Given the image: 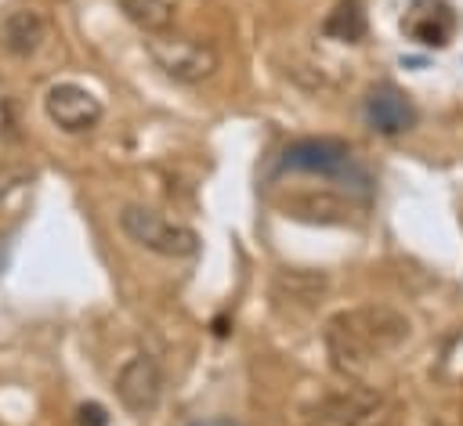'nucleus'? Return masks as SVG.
<instances>
[{"mask_svg":"<svg viewBox=\"0 0 463 426\" xmlns=\"http://www.w3.org/2000/svg\"><path fill=\"white\" fill-rule=\"evenodd\" d=\"M123 7V14L145 29V32H166L174 25V14H177V4L181 0H116Z\"/></svg>","mask_w":463,"mask_h":426,"instance_id":"ddd939ff","label":"nucleus"},{"mask_svg":"<svg viewBox=\"0 0 463 426\" xmlns=\"http://www.w3.org/2000/svg\"><path fill=\"white\" fill-rule=\"evenodd\" d=\"M365 123H369L376 134L394 137V134L412 130L416 108H412V101H409L402 90H394V87H373V90L365 94Z\"/></svg>","mask_w":463,"mask_h":426,"instance_id":"6e6552de","label":"nucleus"},{"mask_svg":"<svg viewBox=\"0 0 463 426\" xmlns=\"http://www.w3.org/2000/svg\"><path fill=\"white\" fill-rule=\"evenodd\" d=\"M326 274H315V271H282L275 278V296L282 300H297V303H315L322 292H326Z\"/></svg>","mask_w":463,"mask_h":426,"instance_id":"4468645a","label":"nucleus"},{"mask_svg":"<svg viewBox=\"0 0 463 426\" xmlns=\"http://www.w3.org/2000/svg\"><path fill=\"white\" fill-rule=\"evenodd\" d=\"M25 181H33V170H29V166H4V170H0V199H4L11 188L25 184Z\"/></svg>","mask_w":463,"mask_h":426,"instance_id":"2eb2a0df","label":"nucleus"},{"mask_svg":"<svg viewBox=\"0 0 463 426\" xmlns=\"http://www.w3.org/2000/svg\"><path fill=\"white\" fill-rule=\"evenodd\" d=\"M148 54L152 61L177 83H203L217 72V51L199 40V36H184V32H148Z\"/></svg>","mask_w":463,"mask_h":426,"instance_id":"7ed1b4c3","label":"nucleus"},{"mask_svg":"<svg viewBox=\"0 0 463 426\" xmlns=\"http://www.w3.org/2000/svg\"><path fill=\"white\" fill-rule=\"evenodd\" d=\"M47 40V18L33 7H14L0 18V47L14 58H29Z\"/></svg>","mask_w":463,"mask_h":426,"instance_id":"1a4fd4ad","label":"nucleus"},{"mask_svg":"<svg viewBox=\"0 0 463 426\" xmlns=\"http://www.w3.org/2000/svg\"><path fill=\"white\" fill-rule=\"evenodd\" d=\"M365 29H369V22H365V11H362V0H340L322 22V32L329 40H340V43L365 40Z\"/></svg>","mask_w":463,"mask_h":426,"instance_id":"f8f14e48","label":"nucleus"},{"mask_svg":"<svg viewBox=\"0 0 463 426\" xmlns=\"http://www.w3.org/2000/svg\"><path fill=\"white\" fill-rule=\"evenodd\" d=\"M322 422L329 426H391V401L369 386H344L329 394L318 408Z\"/></svg>","mask_w":463,"mask_h":426,"instance_id":"20e7f679","label":"nucleus"},{"mask_svg":"<svg viewBox=\"0 0 463 426\" xmlns=\"http://www.w3.org/2000/svg\"><path fill=\"white\" fill-rule=\"evenodd\" d=\"M347 166H351V148L336 137H300L282 152V170L340 177Z\"/></svg>","mask_w":463,"mask_h":426,"instance_id":"0eeeda50","label":"nucleus"},{"mask_svg":"<svg viewBox=\"0 0 463 426\" xmlns=\"http://www.w3.org/2000/svg\"><path fill=\"white\" fill-rule=\"evenodd\" d=\"M409 36L423 47H445L452 40V29H456V18L452 11L441 4V0H416L412 4V14L405 22Z\"/></svg>","mask_w":463,"mask_h":426,"instance_id":"9b49d317","label":"nucleus"},{"mask_svg":"<svg viewBox=\"0 0 463 426\" xmlns=\"http://www.w3.org/2000/svg\"><path fill=\"white\" fill-rule=\"evenodd\" d=\"M80 426H105V408L101 404H83L80 408Z\"/></svg>","mask_w":463,"mask_h":426,"instance_id":"dca6fc26","label":"nucleus"},{"mask_svg":"<svg viewBox=\"0 0 463 426\" xmlns=\"http://www.w3.org/2000/svg\"><path fill=\"white\" fill-rule=\"evenodd\" d=\"M282 206L289 217L307 220V224H347L354 213V206L333 191H297Z\"/></svg>","mask_w":463,"mask_h":426,"instance_id":"9d476101","label":"nucleus"},{"mask_svg":"<svg viewBox=\"0 0 463 426\" xmlns=\"http://www.w3.org/2000/svg\"><path fill=\"white\" fill-rule=\"evenodd\" d=\"M119 227L134 245L159 256H192L199 249V235L188 224H177L148 206H123Z\"/></svg>","mask_w":463,"mask_h":426,"instance_id":"f03ea898","label":"nucleus"},{"mask_svg":"<svg viewBox=\"0 0 463 426\" xmlns=\"http://www.w3.org/2000/svg\"><path fill=\"white\" fill-rule=\"evenodd\" d=\"M409 339V318L394 307H351L326 321V354L340 375H362L380 354Z\"/></svg>","mask_w":463,"mask_h":426,"instance_id":"f257e3e1","label":"nucleus"},{"mask_svg":"<svg viewBox=\"0 0 463 426\" xmlns=\"http://www.w3.org/2000/svg\"><path fill=\"white\" fill-rule=\"evenodd\" d=\"M188 426H242V422H235V419H195Z\"/></svg>","mask_w":463,"mask_h":426,"instance_id":"f3484780","label":"nucleus"},{"mask_svg":"<svg viewBox=\"0 0 463 426\" xmlns=\"http://www.w3.org/2000/svg\"><path fill=\"white\" fill-rule=\"evenodd\" d=\"M43 112H47V119L58 130H65V134H87V130H94L101 123L105 105H101L98 94H90L80 83H54L43 94Z\"/></svg>","mask_w":463,"mask_h":426,"instance_id":"39448f33","label":"nucleus"},{"mask_svg":"<svg viewBox=\"0 0 463 426\" xmlns=\"http://www.w3.org/2000/svg\"><path fill=\"white\" fill-rule=\"evenodd\" d=\"M116 394L123 401L127 412L145 415L159 404L163 397V372L148 354H134L130 361H123L119 375H116Z\"/></svg>","mask_w":463,"mask_h":426,"instance_id":"423d86ee","label":"nucleus"}]
</instances>
